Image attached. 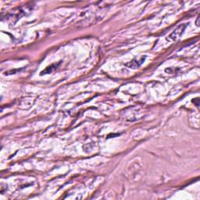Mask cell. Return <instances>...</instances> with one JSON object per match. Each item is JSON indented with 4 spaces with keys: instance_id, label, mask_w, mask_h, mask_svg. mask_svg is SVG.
<instances>
[{
    "instance_id": "cell-1",
    "label": "cell",
    "mask_w": 200,
    "mask_h": 200,
    "mask_svg": "<svg viewBox=\"0 0 200 200\" xmlns=\"http://www.w3.org/2000/svg\"><path fill=\"white\" fill-rule=\"evenodd\" d=\"M185 27H186L185 24L180 25L179 27H178L176 30H174V31L173 33L169 36L170 39H171V40H176V39H178V38L182 35L183 31H184V30L185 29Z\"/></svg>"
},
{
    "instance_id": "cell-2",
    "label": "cell",
    "mask_w": 200,
    "mask_h": 200,
    "mask_svg": "<svg viewBox=\"0 0 200 200\" xmlns=\"http://www.w3.org/2000/svg\"><path fill=\"white\" fill-rule=\"evenodd\" d=\"M145 59H146V56H143V57H142L139 60L134 59V60L131 61V62L128 63V64H126V66L130 68H134V69H136V68H138V67H140V65H142V63L144 62Z\"/></svg>"
},
{
    "instance_id": "cell-3",
    "label": "cell",
    "mask_w": 200,
    "mask_h": 200,
    "mask_svg": "<svg viewBox=\"0 0 200 200\" xmlns=\"http://www.w3.org/2000/svg\"><path fill=\"white\" fill-rule=\"evenodd\" d=\"M198 21H199V17L198 16V18H197V21H196V25L198 26Z\"/></svg>"
}]
</instances>
